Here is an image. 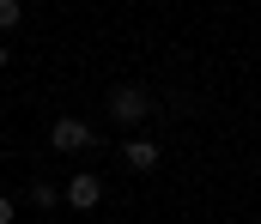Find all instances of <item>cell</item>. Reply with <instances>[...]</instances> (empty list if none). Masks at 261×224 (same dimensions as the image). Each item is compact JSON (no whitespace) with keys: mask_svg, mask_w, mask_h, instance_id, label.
Here are the masks:
<instances>
[{"mask_svg":"<svg viewBox=\"0 0 261 224\" xmlns=\"http://www.w3.org/2000/svg\"><path fill=\"white\" fill-rule=\"evenodd\" d=\"M103 109H110V121H122V127H140V121L158 109V97H152L146 85H116V91L103 97Z\"/></svg>","mask_w":261,"mask_h":224,"instance_id":"6da1fadb","label":"cell"},{"mask_svg":"<svg viewBox=\"0 0 261 224\" xmlns=\"http://www.w3.org/2000/svg\"><path fill=\"white\" fill-rule=\"evenodd\" d=\"M97 146V127L91 121H79V115H61V121H49V151H61V157H79V151Z\"/></svg>","mask_w":261,"mask_h":224,"instance_id":"7a4b0ae2","label":"cell"},{"mask_svg":"<svg viewBox=\"0 0 261 224\" xmlns=\"http://www.w3.org/2000/svg\"><path fill=\"white\" fill-rule=\"evenodd\" d=\"M61 194H67V206H73V212H97V206H103V194H110V188H103V176H91V170H79V176H73V182H67Z\"/></svg>","mask_w":261,"mask_h":224,"instance_id":"3957f363","label":"cell"},{"mask_svg":"<svg viewBox=\"0 0 261 224\" xmlns=\"http://www.w3.org/2000/svg\"><path fill=\"white\" fill-rule=\"evenodd\" d=\"M122 164H128V170H140V176H146V170H158V146H152V140L140 134V140H128V146H122Z\"/></svg>","mask_w":261,"mask_h":224,"instance_id":"277c9868","label":"cell"},{"mask_svg":"<svg viewBox=\"0 0 261 224\" xmlns=\"http://www.w3.org/2000/svg\"><path fill=\"white\" fill-rule=\"evenodd\" d=\"M24 200H31L37 212H55V206H67V194L55 188V182H31V188H24Z\"/></svg>","mask_w":261,"mask_h":224,"instance_id":"5b68a950","label":"cell"},{"mask_svg":"<svg viewBox=\"0 0 261 224\" xmlns=\"http://www.w3.org/2000/svg\"><path fill=\"white\" fill-rule=\"evenodd\" d=\"M18 24H24V6H18V0H0V37L18 30Z\"/></svg>","mask_w":261,"mask_h":224,"instance_id":"8992f818","label":"cell"},{"mask_svg":"<svg viewBox=\"0 0 261 224\" xmlns=\"http://www.w3.org/2000/svg\"><path fill=\"white\" fill-rule=\"evenodd\" d=\"M0 224H18V200L12 194H0Z\"/></svg>","mask_w":261,"mask_h":224,"instance_id":"52a82bcc","label":"cell"},{"mask_svg":"<svg viewBox=\"0 0 261 224\" xmlns=\"http://www.w3.org/2000/svg\"><path fill=\"white\" fill-rule=\"evenodd\" d=\"M6 55H12V49H6V37H0V67H6Z\"/></svg>","mask_w":261,"mask_h":224,"instance_id":"ba28073f","label":"cell"}]
</instances>
